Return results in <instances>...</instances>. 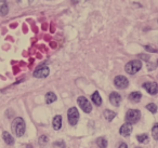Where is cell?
I'll use <instances>...</instances> for the list:
<instances>
[{
    "label": "cell",
    "mask_w": 158,
    "mask_h": 148,
    "mask_svg": "<svg viewBox=\"0 0 158 148\" xmlns=\"http://www.w3.org/2000/svg\"><path fill=\"white\" fill-rule=\"evenodd\" d=\"M139 57L142 59V60H144V61H147V62H148V60H149V55H145V54H140L139 55Z\"/></svg>",
    "instance_id": "25"
},
{
    "label": "cell",
    "mask_w": 158,
    "mask_h": 148,
    "mask_svg": "<svg viewBox=\"0 0 158 148\" xmlns=\"http://www.w3.org/2000/svg\"><path fill=\"white\" fill-rule=\"evenodd\" d=\"M152 135H153L154 139L158 141V124L153 126V129H152Z\"/></svg>",
    "instance_id": "21"
},
{
    "label": "cell",
    "mask_w": 158,
    "mask_h": 148,
    "mask_svg": "<svg viewBox=\"0 0 158 148\" xmlns=\"http://www.w3.org/2000/svg\"><path fill=\"white\" fill-rule=\"evenodd\" d=\"M114 84L116 85V88L118 89H126L129 85V80L126 78L125 76H117L114 79Z\"/></svg>",
    "instance_id": "6"
},
{
    "label": "cell",
    "mask_w": 158,
    "mask_h": 148,
    "mask_svg": "<svg viewBox=\"0 0 158 148\" xmlns=\"http://www.w3.org/2000/svg\"><path fill=\"white\" fill-rule=\"evenodd\" d=\"M6 1H7V0H0V2H1V3H3V2H6Z\"/></svg>",
    "instance_id": "29"
},
{
    "label": "cell",
    "mask_w": 158,
    "mask_h": 148,
    "mask_svg": "<svg viewBox=\"0 0 158 148\" xmlns=\"http://www.w3.org/2000/svg\"><path fill=\"white\" fill-rule=\"evenodd\" d=\"M140 117H141L140 110H138V109H130L126 113V121H127V123L130 124L136 123L140 120Z\"/></svg>",
    "instance_id": "3"
},
{
    "label": "cell",
    "mask_w": 158,
    "mask_h": 148,
    "mask_svg": "<svg viewBox=\"0 0 158 148\" xmlns=\"http://www.w3.org/2000/svg\"><path fill=\"white\" fill-rule=\"evenodd\" d=\"M9 12V7H8L7 3H2L0 6V16H5Z\"/></svg>",
    "instance_id": "18"
},
{
    "label": "cell",
    "mask_w": 158,
    "mask_h": 148,
    "mask_svg": "<svg viewBox=\"0 0 158 148\" xmlns=\"http://www.w3.org/2000/svg\"><path fill=\"white\" fill-rule=\"evenodd\" d=\"M25 148H33V146H31V144H28L27 146H25Z\"/></svg>",
    "instance_id": "28"
},
{
    "label": "cell",
    "mask_w": 158,
    "mask_h": 148,
    "mask_svg": "<svg viewBox=\"0 0 158 148\" xmlns=\"http://www.w3.org/2000/svg\"><path fill=\"white\" fill-rule=\"evenodd\" d=\"M146 109L149 110L152 113H157V105H155L154 103H151V104H147L146 105Z\"/></svg>",
    "instance_id": "20"
},
{
    "label": "cell",
    "mask_w": 158,
    "mask_h": 148,
    "mask_svg": "<svg viewBox=\"0 0 158 148\" xmlns=\"http://www.w3.org/2000/svg\"><path fill=\"white\" fill-rule=\"evenodd\" d=\"M115 116H116V113H115L114 111L110 110V109H106V110L104 111V117H105V119L107 120V121H112L115 118Z\"/></svg>",
    "instance_id": "16"
},
{
    "label": "cell",
    "mask_w": 158,
    "mask_h": 148,
    "mask_svg": "<svg viewBox=\"0 0 158 148\" xmlns=\"http://www.w3.org/2000/svg\"><path fill=\"white\" fill-rule=\"evenodd\" d=\"M56 101V95H55L53 92H48L46 94V102L47 104H51V103L55 102Z\"/></svg>",
    "instance_id": "15"
},
{
    "label": "cell",
    "mask_w": 158,
    "mask_h": 148,
    "mask_svg": "<svg viewBox=\"0 0 158 148\" xmlns=\"http://www.w3.org/2000/svg\"><path fill=\"white\" fill-rule=\"evenodd\" d=\"M145 50L148 51V52H152V53H158V50L156 48H153L152 46H145L144 47Z\"/></svg>",
    "instance_id": "23"
},
{
    "label": "cell",
    "mask_w": 158,
    "mask_h": 148,
    "mask_svg": "<svg viewBox=\"0 0 158 148\" xmlns=\"http://www.w3.org/2000/svg\"><path fill=\"white\" fill-rule=\"evenodd\" d=\"M70 1H72L73 5H77V3H78L79 1H80V0H70Z\"/></svg>",
    "instance_id": "27"
},
{
    "label": "cell",
    "mask_w": 158,
    "mask_h": 148,
    "mask_svg": "<svg viewBox=\"0 0 158 148\" xmlns=\"http://www.w3.org/2000/svg\"><path fill=\"white\" fill-rule=\"evenodd\" d=\"M2 137H3V141H5L8 145H13V144H14L13 136H12L9 132H7V131H5V132L2 133Z\"/></svg>",
    "instance_id": "12"
},
{
    "label": "cell",
    "mask_w": 158,
    "mask_h": 148,
    "mask_svg": "<svg viewBox=\"0 0 158 148\" xmlns=\"http://www.w3.org/2000/svg\"><path fill=\"white\" fill-rule=\"evenodd\" d=\"M131 132H132V124H130V123H123V125L120 126V130H119L120 135H123V136H125V137L129 136V135L131 134Z\"/></svg>",
    "instance_id": "9"
},
{
    "label": "cell",
    "mask_w": 158,
    "mask_h": 148,
    "mask_svg": "<svg viewBox=\"0 0 158 148\" xmlns=\"http://www.w3.org/2000/svg\"><path fill=\"white\" fill-rule=\"evenodd\" d=\"M142 68V62L140 60H133V61L129 62V63L126 64L125 70L127 74L129 75H134L139 72V70Z\"/></svg>",
    "instance_id": "2"
},
{
    "label": "cell",
    "mask_w": 158,
    "mask_h": 148,
    "mask_svg": "<svg viewBox=\"0 0 158 148\" xmlns=\"http://www.w3.org/2000/svg\"><path fill=\"white\" fill-rule=\"evenodd\" d=\"M141 98H142V94L140 93V92H132L131 94L129 95V100L132 101V102L134 103H138L141 101Z\"/></svg>",
    "instance_id": "14"
},
{
    "label": "cell",
    "mask_w": 158,
    "mask_h": 148,
    "mask_svg": "<svg viewBox=\"0 0 158 148\" xmlns=\"http://www.w3.org/2000/svg\"><path fill=\"white\" fill-rule=\"evenodd\" d=\"M97 144L100 148L107 147V141H106V138H104V137H99V138L97 139Z\"/></svg>",
    "instance_id": "17"
},
{
    "label": "cell",
    "mask_w": 158,
    "mask_h": 148,
    "mask_svg": "<svg viewBox=\"0 0 158 148\" xmlns=\"http://www.w3.org/2000/svg\"><path fill=\"white\" fill-rule=\"evenodd\" d=\"M110 102L112 103V105H114V106H119V105H120V102H121L120 94L117 93V92H113V93H110Z\"/></svg>",
    "instance_id": "10"
},
{
    "label": "cell",
    "mask_w": 158,
    "mask_h": 148,
    "mask_svg": "<svg viewBox=\"0 0 158 148\" xmlns=\"http://www.w3.org/2000/svg\"><path fill=\"white\" fill-rule=\"evenodd\" d=\"M77 103H78L79 107H80V108H81L86 113H91V110H92V106H91L90 102H89L85 96H79V97L77 98Z\"/></svg>",
    "instance_id": "5"
},
{
    "label": "cell",
    "mask_w": 158,
    "mask_h": 148,
    "mask_svg": "<svg viewBox=\"0 0 158 148\" xmlns=\"http://www.w3.org/2000/svg\"><path fill=\"white\" fill-rule=\"evenodd\" d=\"M86 1H89V0H86Z\"/></svg>",
    "instance_id": "32"
},
{
    "label": "cell",
    "mask_w": 158,
    "mask_h": 148,
    "mask_svg": "<svg viewBox=\"0 0 158 148\" xmlns=\"http://www.w3.org/2000/svg\"><path fill=\"white\" fill-rule=\"evenodd\" d=\"M48 144V137L46 135H42V136L39 137V145L40 146H44Z\"/></svg>",
    "instance_id": "22"
},
{
    "label": "cell",
    "mask_w": 158,
    "mask_h": 148,
    "mask_svg": "<svg viewBox=\"0 0 158 148\" xmlns=\"http://www.w3.org/2000/svg\"><path fill=\"white\" fill-rule=\"evenodd\" d=\"M11 130L15 136H18V137L23 136L25 133V130H26V125H25L24 119L21 117L15 118L11 123Z\"/></svg>",
    "instance_id": "1"
},
{
    "label": "cell",
    "mask_w": 158,
    "mask_h": 148,
    "mask_svg": "<svg viewBox=\"0 0 158 148\" xmlns=\"http://www.w3.org/2000/svg\"><path fill=\"white\" fill-rule=\"evenodd\" d=\"M52 125H53V129H54V130H60V129H61V126H62V117L61 116L57 115L53 118Z\"/></svg>",
    "instance_id": "11"
},
{
    "label": "cell",
    "mask_w": 158,
    "mask_h": 148,
    "mask_svg": "<svg viewBox=\"0 0 158 148\" xmlns=\"http://www.w3.org/2000/svg\"><path fill=\"white\" fill-rule=\"evenodd\" d=\"M91 98H92V102L94 103L97 106H101L102 105V98H101V95H100V93L98 91H95L94 93L92 94V96H91Z\"/></svg>",
    "instance_id": "13"
},
{
    "label": "cell",
    "mask_w": 158,
    "mask_h": 148,
    "mask_svg": "<svg viewBox=\"0 0 158 148\" xmlns=\"http://www.w3.org/2000/svg\"><path fill=\"white\" fill-rule=\"evenodd\" d=\"M18 1H21V0H18Z\"/></svg>",
    "instance_id": "31"
},
{
    "label": "cell",
    "mask_w": 158,
    "mask_h": 148,
    "mask_svg": "<svg viewBox=\"0 0 158 148\" xmlns=\"http://www.w3.org/2000/svg\"><path fill=\"white\" fill-rule=\"evenodd\" d=\"M49 72H50L49 68L47 67V66L42 65L35 69V72H34V77H36V78H46V77H48Z\"/></svg>",
    "instance_id": "7"
},
{
    "label": "cell",
    "mask_w": 158,
    "mask_h": 148,
    "mask_svg": "<svg viewBox=\"0 0 158 148\" xmlns=\"http://www.w3.org/2000/svg\"><path fill=\"white\" fill-rule=\"evenodd\" d=\"M54 146H59L60 148H65L64 142H56V143H54Z\"/></svg>",
    "instance_id": "24"
},
{
    "label": "cell",
    "mask_w": 158,
    "mask_h": 148,
    "mask_svg": "<svg viewBox=\"0 0 158 148\" xmlns=\"http://www.w3.org/2000/svg\"><path fill=\"white\" fill-rule=\"evenodd\" d=\"M136 138H138V141L140 142V143H142V144H146V143H148V141H149L148 135H147V134L138 135V136H136Z\"/></svg>",
    "instance_id": "19"
},
{
    "label": "cell",
    "mask_w": 158,
    "mask_h": 148,
    "mask_svg": "<svg viewBox=\"0 0 158 148\" xmlns=\"http://www.w3.org/2000/svg\"><path fill=\"white\" fill-rule=\"evenodd\" d=\"M118 148H128V146H127V144H126V143H121L120 145H119Z\"/></svg>",
    "instance_id": "26"
},
{
    "label": "cell",
    "mask_w": 158,
    "mask_h": 148,
    "mask_svg": "<svg viewBox=\"0 0 158 148\" xmlns=\"http://www.w3.org/2000/svg\"><path fill=\"white\" fill-rule=\"evenodd\" d=\"M67 119L70 125H76L79 120V113L76 107H72L67 111Z\"/></svg>",
    "instance_id": "4"
},
{
    "label": "cell",
    "mask_w": 158,
    "mask_h": 148,
    "mask_svg": "<svg viewBox=\"0 0 158 148\" xmlns=\"http://www.w3.org/2000/svg\"><path fill=\"white\" fill-rule=\"evenodd\" d=\"M143 88L149 93L151 95H155L158 93V84L156 82H145L143 84Z\"/></svg>",
    "instance_id": "8"
},
{
    "label": "cell",
    "mask_w": 158,
    "mask_h": 148,
    "mask_svg": "<svg viewBox=\"0 0 158 148\" xmlns=\"http://www.w3.org/2000/svg\"><path fill=\"white\" fill-rule=\"evenodd\" d=\"M157 65H158V60H157Z\"/></svg>",
    "instance_id": "30"
}]
</instances>
